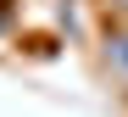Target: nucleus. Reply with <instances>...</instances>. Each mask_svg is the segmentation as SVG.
<instances>
[{"label":"nucleus","instance_id":"f257e3e1","mask_svg":"<svg viewBox=\"0 0 128 117\" xmlns=\"http://www.w3.org/2000/svg\"><path fill=\"white\" fill-rule=\"evenodd\" d=\"M100 56H106V67L128 84V28H112V34H106V50H100Z\"/></svg>","mask_w":128,"mask_h":117},{"label":"nucleus","instance_id":"f03ea898","mask_svg":"<svg viewBox=\"0 0 128 117\" xmlns=\"http://www.w3.org/2000/svg\"><path fill=\"white\" fill-rule=\"evenodd\" d=\"M100 6H106V11H128V0H100Z\"/></svg>","mask_w":128,"mask_h":117}]
</instances>
